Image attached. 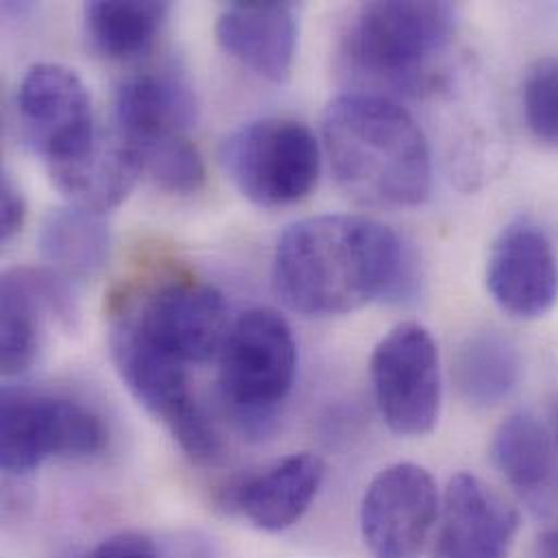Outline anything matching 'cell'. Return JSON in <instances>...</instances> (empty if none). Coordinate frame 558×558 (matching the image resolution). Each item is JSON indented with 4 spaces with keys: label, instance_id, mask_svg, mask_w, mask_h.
<instances>
[{
    "label": "cell",
    "instance_id": "6da1fadb",
    "mask_svg": "<svg viewBox=\"0 0 558 558\" xmlns=\"http://www.w3.org/2000/svg\"><path fill=\"white\" fill-rule=\"evenodd\" d=\"M400 238L363 216H317L291 225L275 253V284L287 306L311 317L352 313L411 291Z\"/></svg>",
    "mask_w": 558,
    "mask_h": 558
},
{
    "label": "cell",
    "instance_id": "7a4b0ae2",
    "mask_svg": "<svg viewBox=\"0 0 558 558\" xmlns=\"http://www.w3.org/2000/svg\"><path fill=\"white\" fill-rule=\"evenodd\" d=\"M322 131L337 183L359 203L415 207L428 198L433 166L426 137L387 96H337L324 113Z\"/></svg>",
    "mask_w": 558,
    "mask_h": 558
},
{
    "label": "cell",
    "instance_id": "3957f363",
    "mask_svg": "<svg viewBox=\"0 0 558 558\" xmlns=\"http://www.w3.org/2000/svg\"><path fill=\"white\" fill-rule=\"evenodd\" d=\"M454 35L457 9L448 2H369L343 35L341 61L369 87L420 94L444 74Z\"/></svg>",
    "mask_w": 558,
    "mask_h": 558
},
{
    "label": "cell",
    "instance_id": "277c9868",
    "mask_svg": "<svg viewBox=\"0 0 558 558\" xmlns=\"http://www.w3.org/2000/svg\"><path fill=\"white\" fill-rule=\"evenodd\" d=\"M298 348L275 308H251L231 326L220 352V391L248 435H266L295 378Z\"/></svg>",
    "mask_w": 558,
    "mask_h": 558
},
{
    "label": "cell",
    "instance_id": "5b68a950",
    "mask_svg": "<svg viewBox=\"0 0 558 558\" xmlns=\"http://www.w3.org/2000/svg\"><path fill=\"white\" fill-rule=\"evenodd\" d=\"M109 352L131 396L172 433L187 457L201 463L220 457V435L192 393L185 363L150 343L131 313L111 324Z\"/></svg>",
    "mask_w": 558,
    "mask_h": 558
},
{
    "label": "cell",
    "instance_id": "8992f818",
    "mask_svg": "<svg viewBox=\"0 0 558 558\" xmlns=\"http://www.w3.org/2000/svg\"><path fill=\"white\" fill-rule=\"evenodd\" d=\"M222 163L238 190L259 207H284L311 194L319 174L313 131L295 120L266 118L235 131Z\"/></svg>",
    "mask_w": 558,
    "mask_h": 558
},
{
    "label": "cell",
    "instance_id": "52a82bcc",
    "mask_svg": "<svg viewBox=\"0 0 558 558\" xmlns=\"http://www.w3.org/2000/svg\"><path fill=\"white\" fill-rule=\"evenodd\" d=\"M107 444L102 420L85 404L17 387L2 389L0 463L28 474L50 459L94 457Z\"/></svg>",
    "mask_w": 558,
    "mask_h": 558
},
{
    "label": "cell",
    "instance_id": "ba28073f",
    "mask_svg": "<svg viewBox=\"0 0 558 558\" xmlns=\"http://www.w3.org/2000/svg\"><path fill=\"white\" fill-rule=\"evenodd\" d=\"M369 374L378 411L393 433L422 437L437 426L441 369L437 345L424 326L404 322L383 337Z\"/></svg>",
    "mask_w": 558,
    "mask_h": 558
},
{
    "label": "cell",
    "instance_id": "9c48e42d",
    "mask_svg": "<svg viewBox=\"0 0 558 558\" xmlns=\"http://www.w3.org/2000/svg\"><path fill=\"white\" fill-rule=\"evenodd\" d=\"M17 111L31 148L48 168L85 155L98 140L89 92L78 74L61 63H35L26 70Z\"/></svg>",
    "mask_w": 558,
    "mask_h": 558
},
{
    "label": "cell",
    "instance_id": "30bf717a",
    "mask_svg": "<svg viewBox=\"0 0 558 558\" xmlns=\"http://www.w3.org/2000/svg\"><path fill=\"white\" fill-rule=\"evenodd\" d=\"M439 518L433 476L415 463L385 468L365 489L361 535L374 558H417Z\"/></svg>",
    "mask_w": 558,
    "mask_h": 558
},
{
    "label": "cell",
    "instance_id": "8fae6325",
    "mask_svg": "<svg viewBox=\"0 0 558 558\" xmlns=\"http://www.w3.org/2000/svg\"><path fill=\"white\" fill-rule=\"evenodd\" d=\"M131 317L150 343L185 365L220 354L231 330L225 295L198 280L155 289Z\"/></svg>",
    "mask_w": 558,
    "mask_h": 558
},
{
    "label": "cell",
    "instance_id": "7c38bea8",
    "mask_svg": "<svg viewBox=\"0 0 558 558\" xmlns=\"http://www.w3.org/2000/svg\"><path fill=\"white\" fill-rule=\"evenodd\" d=\"M487 287L513 317L537 319L558 300V259L550 238L533 222L509 225L494 242Z\"/></svg>",
    "mask_w": 558,
    "mask_h": 558
},
{
    "label": "cell",
    "instance_id": "4fadbf2b",
    "mask_svg": "<svg viewBox=\"0 0 558 558\" xmlns=\"http://www.w3.org/2000/svg\"><path fill=\"white\" fill-rule=\"evenodd\" d=\"M46 317L74 322L76 311L68 280L52 270H7L0 282V363L4 376L31 369L41 348Z\"/></svg>",
    "mask_w": 558,
    "mask_h": 558
},
{
    "label": "cell",
    "instance_id": "5bb4252c",
    "mask_svg": "<svg viewBox=\"0 0 558 558\" xmlns=\"http://www.w3.org/2000/svg\"><path fill=\"white\" fill-rule=\"evenodd\" d=\"M518 526L515 509L500 494L457 474L444 496L435 558H509Z\"/></svg>",
    "mask_w": 558,
    "mask_h": 558
},
{
    "label": "cell",
    "instance_id": "9a60e30c",
    "mask_svg": "<svg viewBox=\"0 0 558 558\" xmlns=\"http://www.w3.org/2000/svg\"><path fill=\"white\" fill-rule=\"evenodd\" d=\"M324 474L326 468L317 454H291L259 474L233 483L225 494V505L259 531L282 533L311 509Z\"/></svg>",
    "mask_w": 558,
    "mask_h": 558
},
{
    "label": "cell",
    "instance_id": "2e32d148",
    "mask_svg": "<svg viewBox=\"0 0 558 558\" xmlns=\"http://www.w3.org/2000/svg\"><path fill=\"white\" fill-rule=\"evenodd\" d=\"M220 46L259 76L282 83L298 46V9L291 2H231L216 22Z\"/></svg>",
    "mask_w": 558,
    "mask_h": 558
},
{
    "label": "cell",
    "instance_id": "e0dca14e",
    "mask_svg": "<svg viewBox=\"0 0 558 558\" xmlns=\"http://www.w3.org/2000/svg\"><path fill=\"white\" fill-rule=\"evenodd\" d=\"M492 459L535 515H557V450L546 428L533 415L515 413L498 428L492 444Z\"/></svg>",
    "mask_w": 558,
    "mask_h": 558
},
{
    "label": "cell",
    "instance_id": "ac0fdd59",
    "mask_svg": "<svg viewBox=\"0 0 558 558\" xmlns=\"http://www.w3.org/2000/svg\"><path fill=\"white\" fill-rule=\"evenodd\" d=\"M116 116L122 140L135 148L187 135L196 124L198 102L183 78L168 72H148L120 87Z\"/></svg>",
    "mask_w": 558,
    "mask_h": 558
},
{
    "label": "cell",
    "instance_id": "d6986e66",
    "mask_svg": "<svg viewBox=\"0 0 558 558\" xmlns=\"http://www.w3.org/2000/svg\"><path fill=\"white\" fill-rule=\"evenodd\" d=\"M54 187L72 207L102 216L120 207L133 192L142 166L124 140H105L81 157L48 168Z\"/></svg>",
    "mask_w": 558,
    "mask_h": 558
},
{
    "label": "cell",
    "instance_id": "ffe728a7",
    "mask_svg": "<svg viewBox=\"0 0 558 558\" xmlns=\"http://www.w3.org/2000/svg\"><path fill=\"white\" fill-rule=\"evenodd\" d=\"M37 246L59 277L89 280L105 268L111 238L102 216L68 205L48 211L39 227Z\"/></svg>",
    "mask_w": 558,
    "mask_h": 558
},
{
    "label": "cell",
    "instance_id": "44dd1931",
    "mask_svg": "<svg viewBox=\"0 0 558 558\" xmlns=\"http://www.w3.org/2000/svg\"><path fill=\"white\" fill-rule=\"evenodd\" d=\"M522 376V356L511 337L500 330L470 335L454 356V380L465 402L489 409L507 400Z\"/></svg>",
    "mask_w": 558,
    "mask_h": 558
},
{
    "label": "cell",
    "instance_id": "7402d4cb",
    "mask_svg": "<svg viewBox=\"0 0 558 558\" xmlns=\"http://www.w3.org/2000/svg\"><path fill=\"white\" fill-rule=\"evenodd\" d=\"M168 2H87L85 31L92 48L107 59H131L155 44L168 20Z\"/></svg>",
    "mask_w": 558,
    "mask_h": 558
},
{
    "label": "cell",
    "instance_id": "603a6c76",
    "mask_svg": "<svg viewBox=\"0 0 558 558\" xmlns=\"http://www.w3.org/2000/svg\"><path fill=\"white\" fill-rule=\"evenodd\" d=\"M133 153L142 174L170 194H194L205 183L203 157L187 135L135 146Z\"/></svg>",
    "mask_w": 558,
    "mask_h": 558
},
{
    "label": "cell",
    "instance_id": "cb8c5ba5",
    "mask_svg": "<svg viewBox=\"0 0 558 558\" xmlns=\"http://www.w3.org/2000/svg\"><path fill=\"white\" fill-rule=\"evenodd\" d=\"M524 118L533 135L558 146V59L537 61L524 81Z\"/></svg>",
    "mask_w": 558,
    "mask_h": 558
},
{
    "label": "cell",
    "instance_id": "d4e9b609",
    "mask_svg": "<svg viewBox=\"0 0 558 558\" xmlns=\"http://www.w3.org/2000/svg\"><path fill=\"white\" fill-rule=\"evenodd\" d=\"M83 558H161L155 542L142 533H122L98 544Z\"/></svg>",
    "mask_w": 558,
    "mask_h": 558
},
{
    "label": "cell",
    "instance_id": "484cf974",
    "mask_svg": "<svg viewBox=\"0 0 558 558\" xmlns=\"http://www.w3.org/2000/svg\"><path fill=\"white\" fill-rule=\"evenodd\" d=\"M26 220V201L9 174L0 181V240L9 242Z\"/></svg>",
    "mask_w": 558,
    "mask_h": 558
},
{
    "label": "cell",
    "instance_id": "4316f807",
    "mask_svg": "<svg viewBox=\"0 0 558 558\" xmlns=\"http://www.w3.org/2000/svg\"><path fill=\"white\" fill-rule=\"evenodd\" d=\"M535 558H558V524L539 535Z\"/></svg>",
    "mask_w": 558,
    "mask_h": 558
},
{
    "label": "cell",
    "instance_id": "83f0119b",
    "mask_svg": "<svg viewBox=\"0 0 558 558\" xmlns=\"http://www.w3.org/2000/svg\"><path fill=\"white\" fill-rule=\"evenodd\" d=\"M555 430H557V439H558V400H557V404H555Z\"/></svg>",
    "mask_w": 558,
    "mask_h": 558
}]
</instances>
